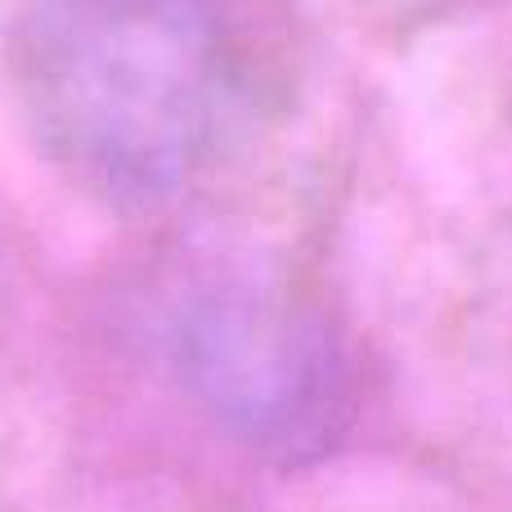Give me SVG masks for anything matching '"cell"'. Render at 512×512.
Wrapping results in <instances>:
<instances>
[{
    "instance_id": "cell-1",
    "label": "cell",
    "mask_w": 512,
    "mask_h": 512,
    "mask_svg": "<svg viewBox=\"0 0 512 512\" xmlns=\"http://www.w3.org/2000/svg\"><path fill=\"white\" fill-rule=\"evenodd\" d=\"M9 72L45 158L122 212L185 194L248 90L225 0H23Z\"/></svg>"
},
{
    "instance_id": "cell-2",
    "label": "cell",
    "mask_w": 512,
    "mask_h": 512,
    "mask_svg": "<svg viewBox=\"0 0 512 512\" xmlns=\"http://www.w3.org/2000/svg\"><path fill=\"white\" fill-rule=\"evenodd\" d=\"M167 351L194 405L274 463H310L342 436L351 391L324 310L279 274L221 265L180 288Z\"/></svg>"
}]
</instances>
